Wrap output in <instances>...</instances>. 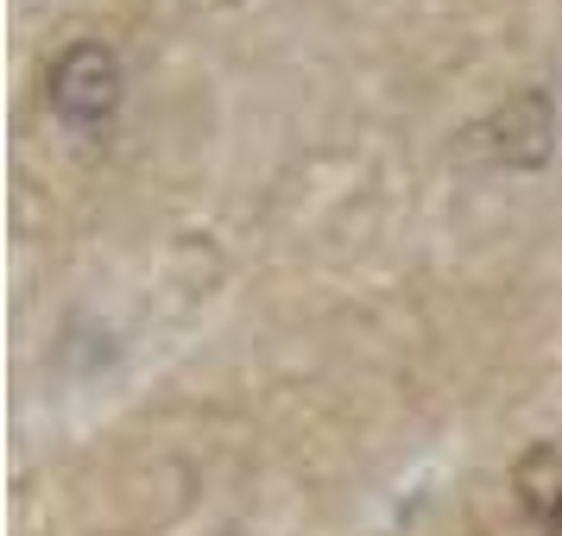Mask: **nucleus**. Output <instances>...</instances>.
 I'll return each instance as SVG.
<instances>
[{"instance_id":"1","label":"nucleus","mask_w":562,"mask_h":536,"mask_svg":"<svg viewBox=\"0 0 562 536\" xmlns=\"http://www.w3.org/2000/svg\"><path fill=\"white\" fill-rule=\"evenodd\" d=\"M45 95H52V114L70 133H102L121 114V102H127V70H121V57L108 52L102 38H82V45H70L52 64Z\"/></svg>"},{"instance_id":"2","label":"nucleus","mask_w":562,"mask_h":536,"mask_svg":"<svg viewBox=\"0 0 562 536\" xmlns=\"http://www.w3.org/2000/svg\"><path fill=\"white\" fill-rule=\"evenodd\" d=\"M468 139H474V152L493 158V164L531 171V164H543L550 146H557V107H550L543 89H525V95H512L506 107H493Z\"/></svg>"},{"instance_id":"3","label":"nucleus","mask_w":562,"mask_h":536,"mask_svg":"<svg viewBox=\"0 0 562 536\" xmlns=\"http://www.w3.org/2000/svg\"><path fill=\"white\" fill-rule=\"evenodd\" d=\"M512 492H518V505L531 511L537 524L557 517L562 511V448L557 442H537V448L518 455V467H512Z\"/></svg>"},{"instance_id":"4","label":"nucleus","mask_w":562,"mask_h":536,"mask_svg":"<svg viewBox=\"0 0 562 536\" xmlns=\"http://www.w3.org/2000/svg\"><path fill=\"white\" fill-rule=\"evenodd\" d=\"M543 531H550V536H562V511H557V517H550V524H543Z\"/></svg>"}]
</instances>
